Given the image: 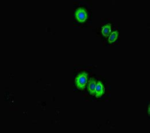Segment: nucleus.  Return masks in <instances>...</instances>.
Wrapping results in <instances>:
<instances>
[{"mask_svg": "<svg viewBox=\"0 0 150 133\" xmlns=\"http://www.w3.org/2000/svg\"><path fill=\"white\" fill-rule=\"evenodd\" d=\"M110 31H111V24H108L103 28L102 33L104 35V36H107L109 35Z\"/></svg>", "mask_w": 150, "mask_h": 133, "instance_id": "39448f33", "label": "nucleus"}, {"mask_svg": "<svg viewBox=\"0 0 150 133\" xmlns=\"http://www.w3.org/2000/svg\"><path fill=\"white\" fill-rule=\"evenodd\" d=\"M96 87V79L94 78H90L88 86V91L90 92V94L94 95L95 94V90Z\"/></svg>", "mask_w": 150, "mask_h": 133, "instance_id": "20e7f679", "label": "nucleus"}, {"mask_svg": "<svg viewBox=\"0 0 150 133\" xmlns=\"http://www.w3.org/2000/svg\"><path fill=\"white\" fill-rule=\"evenodd\" d=\"M75 17L79 22L85 21L88 17L86 10L82 8H78L75 11Z\"/></svg>", "mask_w": 150, "mask_h": 133, "instance_id": "f03ea898", "label": "nucleus"}, {"mask_svg": "<svg viewBox=\"0 0 150 133\" xmlns=\"http://www.w3.org/2000/svg\"><path fill=\"white\" fill-rule=\"evenodd\" d=\"M95 93H96V96L98 97H101L104 93V86L100 81H98L97 84L96 85Z\"/></svg>", "mask_w": 150, "mask_h": 133, "instance_id": "7ed1b4c3", "label": "nucleus"}, {"mask_svg": "<svg viewBox=\"0 0 150 133\" xmlns=\"http://www.w3.org/2000/svg\"><path fill=\"white\" fill-rule=\"evenodd\" d=\"M117 36H118L117 31H115V32H113L109 38V42L112 43V42H115L116 40V39L117 38Z\"/></svg>", "mask_w": 150, "mask_h": 133, "instance_id": "423d86ee", "label": "nucleus"}, {"mask_svg": "<svg viewBox=\"0 0 150 133\" xmlns=\"http://www.w3.org/2000/svg\"><path fill=\"white\" fill-rule=\"evenodd\" d=\"M88 74L82 72L78 74L75 78V83L76 88L79 90H83L85 88L88 81Z\"/></svg>", "mask_w": 150, "mask_h": 133, "instance_id": "f257e3e1", "label": "nucleus"}]
</instances>
